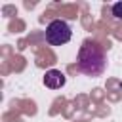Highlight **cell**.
I'll list each match as a JSON object with an SVG mask.
<instances>
[{
	"mask_svg": "<svg viewBox=\"0 0 122 122\" xmlns=\"http://www.w3.org/2000/svg\"><path fill=\"white\" fill-rule=\"evenodd\" d=\"M76 65H78V71L88 74V76L103 74V71L107 67V57H105L103 48L93 40H84L80 50H78Z\"/></svg>",
	"mask_w": 122,
	"mask_h": 122,
	"instance_id": "6da1fadb",
	"label": "cell"
},
{
	"mask_svg": "<svg viewBox=\"0 0 122 122\" xmlns=\"http://www.w3.org/2000/svg\"><path fill=\"white\" fill-rule=\"evenodd\" d=\"M111 11H112V17H116V19H122V2H116V4H112Z\"/></svg>",
	"mask_w": 122,
	"mask_h": 122,
	"instance_id": "277c9868",
	"label": "cell"
},
{
	"mask_svg": "<svg viewBox=\"0 0 122 122\" xmlns=\"http://www.w3.org/2000/svg\"><path fill=\"white\" fill-rule=\"evenodd\" d=\"M71 36H72V30H71L69 23L63 21V19H53L46 27V42L51 44V46L67 44L71 40Z\"/></svg>",
	"mask_w": 122,
	"mask_h": 122,
	"instance_id": "7a4b0ae2",
	"label": "cell"
},
{
	"mask_svg": "<svg viewBox=\"0 0 122 122\" xmlns=\"http://www.w3.org/2000/svg\"><path fill=\"white\" fill-rule=\"evenodd\" d=\"M44 84L50 90H59V88L65 86V74L61 71H57V69H51V71H48L44 74Z\"/></svg>",
	"mask_w": 122,
	"mask_h": 122,
	"instance_id": "3957f363",
	"label": "cell"
}]
</instances>
